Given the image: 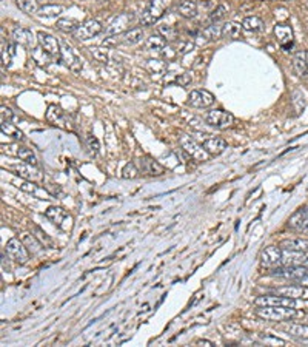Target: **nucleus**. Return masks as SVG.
I'll list each match as a JSON object with an SVG mask.
<instances>
[{
	"label": "nucleus",
	"mask_w": 308,
	"mask_h": 347,
	"mask_svg": "<svg viewBox=\"0 0 308 347\" xmlns=\"http://www.w3.org/2000/svg\"><path fill=\"white\" fill-rule=\"evenodd\" d=\"M147 47L151 51H162L167 47V40L160 36V34H153L148 37L147 40Z\"/></svg>",
	"instance_id": "e433bc0d"
},
{
	"label": "nucleus",
	"mask_w": 308,
	"mask_h": 347,
	"mask_svg": "<svg viewBox=\"0 0 308 347\" xmlns=\"http://www.w3.org/2000/svg\"><path fill=\"white\" fill-rule=\"evenodd\" d=\"M140 170L136 167L134 162H128L124 168H122V178L124 179H136L139 176Z\"/></svg>",
	"instance_id": "79ce46f5"
},
{
	"label": "nucleus",
	"mask_w": 308,
	"mask_h": 347,
	"mask_svg": "<svg viewBox=\"0 0 308 347\" xmlns=\"http://www.w3.org/2000/svg\"><path fill=\"white\" fill-rule=\"evenodd\" d=\"M37 44H39V47H42L47 53H50L53 57L60 54V42H59L54 36H51V34H48V33H44V31L37 33Z\"/></svg>",
	"instance_id": "a211bd4d"
},
{
	"label": "nucleus",
	"mask_w": 308,
	"mask_h": 347,
	"mask_svg": "<svg viewBox=\"0 0 308 347\" xmlns=\"http://www.w3.org/2000/svg\"><path fill=\"white\" fill-rule=\"evenodd\" d=\"M133 21V13H122L119 14L105 30V34L108 37H113V36H119V34H124L125 31H128V27Z\"/></svg>",
	"instance_id": "6e6552de"
},
{
	"label": "nucleus",
	"mask_w": 308,
	"mask_h": 347,
	"mask_svg": "<svg viewBox=\"0 0 308 347\" xmlns=\"http://www.w3.org/2000/svg\"><path fill=\"white\" fill-rule=\"evenodd\" d=\"M202 147L205 148V151L210 154V156H219L225 151L227 148V142L225 139L222 137H207L203 142H202Z\"/></svg>",
	"instance_id": "4be33fe9"
},
{
	"label": "nucleus",
	"mask_w": 308,
	"mask_h": 347,
	"mask_svg": "<svg viewBox=\"0 0 308 347\" xmlns=\"http://www.w3.org/2000/svg\"><path fill=\"white\" fill-rule=\"evenodd\" d=\"M256 305H285V307H296V299L280 295H262L254 299Z\"/></svg>",
	"instance_id": "ddd939ff"
},
{
	"label": "nucleus",
	"mask_w": 308,
	"mask_h": 347,
	"mask_svg": "<svg viewBox=\"0 0 308 347\" xmlns=\"http://www.w3.org/2000/svg\"><path fill=\"white\" fill-rule=\"evenodd\" d=\"M60 62L68 67L71 71H80L82 70V60L80 57L74 53V50L68 44H60Z\"/></svg>",
	"instance_id": "9d476101"
},
{
	"label": "nucleus",
	"mask_w": 308,
	"mask_h": 347,
	"mask_svg": "<svg viewBox=\"0 0 308 347\" xmlns=\"http://www.w3.org/2000/svg\"><path fill=\"white\" fill-rule=\"evenodd\" d=\"M168 4H170V0H151L150 5L145 8V11L140 16V25L151 27L156 22H159L165 14Z\"/></svg>",
	"instance_id": "f03ea898"
},
{
	"label": "nucleus",
	"mask_w": 308,
	"mask_h": 347,
	"mask_svg": "<svg viewBox=\"0 0 308 347\" xmlns=\"http://www.w3.org/2000/svg\"><path fill=\"white\" fill-rule=\"evenodd\" d=\"M271 293L274 295H280V296H288V298H306L308 292L305 290L303 285H282V287H276Z\"/></svg>",
	"instance_id": "412c9836"
},
{
	"label": "nucleus",
	"mask_w": 308,
	"mask_h": 347,
	"mask_svg": "<svg viewBox=\"0 0 308 347\" xmlns=\"http://www.w3.org/2000/svg\"><path fill=\"white\" fill-rule=\"evenodd\" d=\"M242 25L236 24V22H227L223 24V37H228V39H240L242 36Z\"/></svg>",
	"instance_id": "f704fd0d"
},
{
	"label": "nucleus",
	"mask_w": 308,
	"mask_h": 347,
	"mask_svg": "<svg viewBox=\"0 0 308 347\" xmlns=\"http://www.w3.org/2000/svg\"><path fill=\"white\" fill-rule=\"evenodd\" d=\"M280 266H308V252L283 250Z\"/></svg>",
	"instance_id": "6ab92c4d"
},
{
	"label": "nucleus",
	"mask_w": 308,
	"mask_h": 347,
	"mask_svg": "<svg viewBox=\"0 0 308 347\" xmlns=\"http://www.w3.org/2000/svg\"><path fill=\"white\" fill-rule=\"evenodd\" d=\"M16 156H17L22 162H25V164L34 165V167L39 165L37 156H36L34 151H33L31 148H28V147H19L17 151H16Z\"/></svg>",
	"instance_id": "473e14b6"
},
{
	"label": "nucleus",
	"mask_w": 308,
	"mask_h": 347,
	"mask_svg": "<svg viewBox=\"0 0 308 347\" xmlns=\"http://www.w3.org/2000/svg\"><path fill=\"white\" fill-rule=\"evenodd\" d=\"M300 285H303V287H308V276H305V278H302L300 281H297Z\"/></svg>",
	"instance_id": "8fccbe9b"
},
{
	"label": "nucleus",
	"mask_w": 308,
	"mask_h": 347,
	"mask_svg": "<svg viewBox=\"0 0 308 347\" xmlns=\"http://www.w3.org/2000/svg\"><path fill=\"white\" fill-rule=\"evenodd\" d=\"M34 235L39 238V241L44 244V246H53V239L40 229V227H37V226H34Z\"/></svg>",
	"instance_id": "a18cd8bd"
},
{
	"label": "nucleus",
	"mask_w": 308,
	"mask_h": 347,
	"mask_svg": "<svg viewBox=\"0 0 308 347\" xmlns=\"http://www.w3.org/2000/svg\"><path fill=\"white\" fill-rule=\"evenodd\" d=\"M2 111H0V116H2V120H11L13 117H14V113L10 110V108H7V107H2L0 108Z\"/></svg>",
	"instance_id": "de8ad7c7"
},
{
	"label": "nucleus",
	"mask_w": 308,
	"mask_h": 347,
	"mask_svg": "<svg viewBox=\"0 0 308 347\" xmlns=\"http://www.w3.org/2000/svg\"><path fill=\"white\" fill-rule=\"evenodd\" d=\"M177 13H179L180 17L188 19V21L196 19L199 16L196 0H182V2L177 5Z\"/></svg>",
	"instance_id": "5701e85b"
},
{
	"label": "nucleus",
	"mask_w": 308,
	"mask_h": 347,
	"mask_svg": "<svg viewBox=\"0 0 308 347\" xmlns=\"http://www.w3.org/2000/svg\"><path fill=\"white\" fill-rule=\"evenodd\" d=\"M305 56H306V64H308V50H306V53H305Z\"/></svg>",
	"instance_id": "603ef678"
},
{
	"label": "nucleus",
	"mask_w": 308,
	"mask_h": 347,
	"mask_svg": "<svg viewBox=\"0 0 308 347\" xmlns=\"http://www.w3.org/2000/svg\"><path fill=\"white\" fill-rule=\"evenodd\" d=\"M256 315L265 321L282 322L286 319L303 316V312L296 310V307H285V305H257Z\"/></svg>",
	"instance_id": "f257e3e1"
},
{
	"label": "nucleus",
	"mask_w": 308,
	"mask_h": 347,
	"mask_svg": "<svg viewBox=\"0 0 308 347\" xmlns=\"http://www.w3.org/2000/svg\"><path fill=\"white\" fill-rule=\"evenodd\" d=\"M0 127H2V134H4V136H8V137H11V139H14V140H24V139H25V136H24V133L19 130V127L13 125L10 120H2Z\"/></svg>",
	"instance_id": "7c9ffc66"
},
{
	"label": "nucleus",
	"mask_w": 308,
	"mask_h": 347,
	"mask_svg": "<svg viewBox=\"0 0 308 347\" xmlns=\"http://www.w3.org/2000/svg\"><path fill=\"white\" fill-rule=\"evenodd\" d=\"M288 227L296 232H306L308 230V204L296 210L290 219H288Z\"/></svg>",
	"instance_id": "4468645a"
},
{
	"label": "nucleus",
	"mask_w": 308,
	"mask_h": 347,
	"mask_svg": "<svg viewBox=\"0 0 308 347\" xmlns=\"http://www.w3.org/2000/svg\"><path fill=\"white\" fill-rule=\"evenodd\" d=\"M179 145L180 148L194 160L197 162H205L208 160L210 154L205 151V148L202 147V144H197L191 136L188 134H179Z\"/></svg>",
	"instance_id": "7ed1b4c3"
},
{
	"label": "nucleus",
	"mask_w": 308,
	"mask_h": 347,
	"mask_svg": "<svg viewBox=\"0 0 308 347\" xmlns=\"http://www.w3.org/2000/svg\"><path fill=\"white\" fill-rule=\"evenodd\" d=\"M13 39H14L16 44L24 45L27 48H30L33 45V42H34V37H33L31 31L27 30V28H22V27H17V28L13 30Z\"/></svg>",
	"instance_id": "a878e982"
},
{
	"label": "nucleus",
	"mask_w": 308,
	"mask_h": 347,
	"mask_svg": "<svg viewBox=\"0 0 308 347\" xmlns=\"http://www.w3.org/2000/svg\"><path fill=\"white\" fill-rule=\"evenodd\" d=\"M280 247L283 250H297V252H308V239H285L280 242Z\"/></svg>",
	"instance_id": "c756f323"
},
{
	"label": "nucleus",
	"mask_w": 308,
	"mask_h": 347,
	"mask_svg": "<svg viewBox=\"0 0 308 347\" xmlns=\"http://www.w3.org/2000/svg\"><path fill=\"white\" fill-rule=\"evenodd\" d=\"M45 216H47L51 222H54L57 227H60L62 230H65V232H68V227L65 226V222L73 224V218H71L64 209H60V207H50V209L45 212Z\"/></svg>",
	"instance_id": "f3484780"
},
{
	"label": "nucleus",
	"mask_w": 308,
	"mask_h": 347,
	"mask_svg": "<svg viewBox=\"0 0 308 347\" xmlns=\"http://www.w3.org/2000/svg\"><path fill=\"white\" fill-rule=\"evenodd\" d=\"M20 239H22V242L25 244V247L28 249V252L31 255H39L42 252V249L45 247L34 233H22Z\"/></svg>",
	"instance_id": "393cba45"
},
{
	"label": "nucleus",
	"mask_w": 308,
	"mask_h": 347,
	"mask_svg": "<svg viewBox=\"0 0 308 347\" xmlns=\"http://www.w3.org/2000/svg\"><path fill=\"white\" fill-rule=\"evenodd\" d=\"M64 13V7L62 5H56V4H45L42 7H39L37 14L40 17H47V19H53L57 17Z\"/></svg>",
	"instance_id": "c85d7f7f"
},
{
	"label": "nucleus",
	"mask_w": 308,
	"mask_h": 347,
	"mask_svg": "<svg viewBox=\"0 0 308 347\" xmlns=\"http://www.w3.org/2000/svg\"><path fill=\"white\" fill-rule=\"evenodd\" d=\"M91 54H93L94 59L99 60V62H107V60H108V53H107V50H102V48H91Z\"/></svg>",
	"instance_id": "49530a36"
},
{
	"label": "nucleus",
	"mask_w": 308,
	"mask_h": 347,
	"mask_svg": "<svg viewBox=\"0 0 308 347\" xmlns=\"http://www.w3.org/2000/svg\"><path fill=\"white\" fill-rule=\"evenodd\" d=\"M157 33L168 42V40H174L177 37V30L176 27L173 25H168V24H163V25H159L157 27Z\"/></svg>",
	"instance_id": "58836bf2"
},
{
	"label": "nucleus",
	"mask_w": 308,
	"mask_h": 347,
	"mask_svg": "<svg viewBox=\"0 0 308 347\" xmlns=\"http://www.w3.org/2000/svg\"><path fill=\"white\" fill-rule=\"evenodd\" d=\"M274 36L283 51H286V53L291 51L294 40H293V30L288 24H277L274 27Z\"/></svg>",
	"instance_id": "f8f14e48"
},
{
	"label": "nucleus",
	"mask_w": 308,
	"mask_h": 347,
	"mask_svg": "<svg viewBox=\"0 0 308 347\" xmlns=\"http://www.w3.org/2000/svg\"><path fill=\"white\" fill-rule=\"evenodd\" d=\"M197 344H205V345H213V342H210V341H207V339H200V341H197Z\"/></svg>",
	"instance_id": "3c124183"
},
{
	"label": "nucleus",
	"mask_w": 308,
	"mask_h": 347,
	"mask_svg": "<svg viewBox=\"0 0 308 347\" xmlns=\"http://www.w3.org/2000/svg\"><path fill=\"white\" fill-rule=\"evenodd\" d=\"M7 253L19 266H25L30 261V252L25 247V244L22 242V239L19 241L17 238H11L7 242Z\"/></svg>",
	"instance_id": "423d86ee"
},
{
	"label": "nucleus",
	"mask_w": 308,
	"mask_h": 347,
	"mask_svg": "<svg viewBox=\"0 0 308 347\" xmlns=\"http://www.w3.org/2000/svg\"><path fill=\"white\" fill-rule=\"evenodd\" d=\"M202 36L207 40H211V42L213 40H219V39L223 37V25H220V24H211L207 28H203Z\"/></svg>",
	"instance_id": "2f4dec72"
},
{
	"label": "nucleus",
	"mask_w": 308,
	"mask_h": 347,
	"mask_svg": "<svg viewBox=\"0 0 308 347\" xmlns=\"http://www.w3.org/2000/svg\"><path fill=\"white\" fill-rule=\"evenodd\" d=\"M79 25L73 21V19H59L57 22H56V28L59 30V31H64V33H74L76 31V28H77Z\"/></svg>",
	"instance_id": "a19ab883"
},
{
	"label": "nucleus",
	"mask_w": 308,
	"mask_h": 347,
	"mask_svg": "<svg viewBox=\"0 0 308 347\" xmlns=\"http://www.w3.org/2000/svg\"><path fill=\"white\" fill-rule=\"evenodd\" d=\"M242 28L248 33H253V34L262 33L263 31V22L257 16H248L242 21Z\"/></svg>",
	"instance_id": "bb28decb"
},
{
	"label": "nucleus",
	"mask_w": 308,
	"mask_h": 347,
	"mask_svg": "<svg viewBox=\"0 0 308 347\" xmlns=\"http://www.w3.org/2000/svg\"><path fill=\"white\" fill-rule=\"evenodd\" d=\"M205 122L216 130H227L234 125V116L225 110H211L205 114Z\"/></svg>",
	"instance_id": "20e7f679"
},
{
	"label": "nucleus",
	"mask_w": 308,
	"mask_h": 347,
	"mask_svg": "<svg viewBox=\"0 0 308 347\" xmlns=\"http://www.w3.org/2000/svg\"><path fill=\"white\" fill-rule=\"evenodd\" d=\"M271 275L283 279L300 281L308 276V266H276L271 269Z\"/></svg>",
	"instance_id": "39448f33"
},
{
	"label": "nucleus",
	"mask_w": 308,
	"mask_h": 347,
	"mask_svg": "<svg viewBox=\"0 0 308 347\" xmlns=\"http://www.w3.org/2000/svg\"><path fill=\"white\" fill-rule=\"evenodd\" d=\"M16 4L19 7V10H22L27 14H37V4L36 0H16Z\"/></svg>",
	"instance_id": "ea45409f"
},
{
	"label": "nucleus",
	"mask_w": 308,
	"mask_h": 347,
	"mask_svg": "<svg viewBox=\"0 0 308 347\" xmlns=\"http://www.w3.org/2000/svg\"><path fill=\"white\" fill-rule=\"evenodd\" d=\"M286 332L294 336V338H299V339H308V325L306 324H290L286 327Z\"/></svg>",
	"instance_id": "c9c22d12"
},
{
	"label": "nucleus",
	"mask_w": 308,
	"mask_h": 347,
	"mask_svg": "<svg viewBox=\"0 0 308 347\" xmlns=\"http://www.w3.org/2000/svg\"><path fill=\"white\" fill-rule=\"evenodd\" d=\"M293 67L300 77H308V64H306V56L302 51H297L293 57Z\"/></svg>",
	"instance_id": "cd10ccee"
},
{
	"label": "nucleus",
	"mask_w": 308,
	"mask_h": 347,
	"mask_svg": "<svg viewBox=\"0 0 308 347\" xmlns=\"http://www.w3.org/2000/svg\"><path fill=\"white\" fill-rule=\"evenodd\" d=\"M306 232H308V230H306Z\"/></svg>",
	"instance_id": "5fc2aeb1"
},
{
	"label": "nucleus",
	"mask_w": 308,
	"mask_h": 347,
	"mask_svg": "<svg viewBox=\"0 0 308 347\" xmlns=\"http://www.w3.org/2000/svg\"><path fill=\"white\" fill-rule=\"evenodd\" d=\"M31 57H33V60L37 64V65H40V67H47L50 62H51V54L50 53H47L42 47H37V48H33L31 50Z\"/></svg>",
	"instance_id": "72a5a7b5"
},
{
	"label": "nucleus",
	"mask_w": 308,
	"mask_h": 347,
	"mask_svg": "<svg viewBox=\"0 0 308 347\" xmlns=\"http://www.w3.org/2000/svg\"><path fill=\"white\" fill-rule=\"evenodd\" d=\"M104 31V27L99 21H87L84 24H80L76 31L73 33V36L77 39V40H88V39H93L96 37L97 34H100Z\"/></svg>",
	"instance_id": "0eeeda50"
},
{
	"label": "nucleus",
	"mask_w": 308,
	"mask_h": 347,
	"mask_svg": "<svg viewBox=\"0 0 308 347\" xmlns=\"http://www.w3.org/2000/svg\"><path fill=\"white\" fill-rule=\"evenodd\" d=\"M37 2H44V0H37Z\"/></svg>",
	"instance_id": "864d4df0"
},
{
	"label": "nucleus",
	"mask_w": 308,
	"mask_h": 347,
	"mask_svg": "<svg viewBox=\"0 0 308 347\" xmlns=\"http://www.w3.org/2000/svg\"><path fill=\"white\" fill-rule=\"evenodd\" d=\"M227 16H228V7L222 4V5L216 7V8L211 11L208 21H210V24H220Z\"/></svg>",
	"instance_id": "4c0bfd02"
},
{
	"label": "nucleus",
	"mask_w": 308,
	"mask_h": 347,
	"mask_svg": "<svg viewBox=\"0 0 308 347\" xmlns=\"http://www.w3.org/2000/svg\"><path fill=\"white\" fill-rule=\"evenodd\" d=\"M283 249L280 246H268L260 252V264L265 267H276L280 266Z\"/></svg>",
	"instance_id": "9b49d317"
},
{
	"label": "nucleus",
	"mask_w": 308,
	"mask_h": 347,
	"mask_svg": "<svg viewBox=\"0 0 308 347\" xmlns=\"http://www.w3.org/2000/svg\"><path fill=\"white\" fill-rule=\"evenodd\" d=\"M143 37H145V34H143L142 28H133V30L125 31L120 36V44L128 45V47H134V45H139L143 40Z\"/></svg>",
	"instance_id": "b1692460"
},
{
	"label": "nucleus",
	"mask_w": 308,
	"mask_h": 347,
	"mask_svg": "<svg viewBox=\"0 0 308 347\" xmlns=\"http://www.w3.org/2000/svg\"><path fill=\"white\" fill-rule=\"evenodd\" d=\"M87 148H88L91 156H99V153H100V144L93 134L87 136Z\"/></svg>",
	"instance_id": "37998d69"
},
{
	"label": "nucleus",
	"mask_w": 308,
	"mask_h": 347,
	"mask_svg": "<svg viewBox=\"0 0 308 347\" xmlns=\"http://www.w3.org/2000/svg\"><path fill=\"white\" fill-rule=\"evenodd\" d=\"M139 170L145 175H150V176H162L165 173V168L163 165H160L156 159L150 157V156H142L139 160Z\"/></svg>",
	"instance_id": "2eb2a0df"
},
{
	"label": "nucleus",
	"mask_w": 308,
	"mask_h": 347,
	"mask_svg": "<svg viewBox=\"0 0 308 347\" xmlns=\"http://www.w3.org/2000/svg\"><path fill=\"white\" fill-rule=\"evenodd\" d=\"M187 104L193 108H210L214 104V96L208 90H194L188 94Z\"/></svg>",
	"instance_id": "1a4fd4ad"
},
{
	"label": "nucleus",
	"mask_w": 308,
	"mask_h": 347,
	"mask_svg": "<svg viewBox=\"0 0 308 347\" xmlns=\"http://www.w3.org/2000/svg\"><path fill=\"white\" fill-rule=\"evenodd\" d=\"M176 82H177L179 85H182V87H187V85L191 82V76H190V74H182V76H179V77L176 79Z\"/></svg>",
	"instance_id": "09e8293b"
},
{
	"label": "nucleus",
	"mask_w": 308,
	"mask_h": 347,
	"mask_svg": "<svg viewBox=\"0 0 308 347\" xmlns=\"http://www.w3.org/2000/svg\"><path fill=\"white\" fill-rule=\"evenodd\" d=\"M11 168H13V171L16 173V175H19L24 179L33 181V182L42 179V175L36 170L34 165H30V164L24 162V164H14V165H11Z\"/></svg>",
	"instance_id": "aec40b11"
},
{
	"label": "nucleus",
	"mask_w": 308,
	"mask_h": 347,
	"mask_svg": "<svg viewBox=\"0 0 308 347\" xmlns=\"http://www.w3.org/2000/svg\"><path fill=\"white\" fill-rule=\"evenodd\" d=\"M47 120L57 127V128H64V130H68L70 128V122L64 113V110L57 105H50L48 110H47Z\"/></svg>",
	"instance_id": "dca6fc26"
},
{
	"label": "nucleus",
	"mask_w": 308,
	"mask_h": 347,
	"mask_svg": "<svg viewBox=\"0 0 308 347\" xmlns=\"http://www.w3.org/2000/svg\"><path fill=\"white\" fill-rule=\"evenodd\" d=\"M14 184H16V187H19L20 190H24L27 193H37V190H39V187L36 186V182L28 181V179H25L22 182H14Z\"/></svg>",
	"instance_id": "c03bdc74"
}]
</instances>
